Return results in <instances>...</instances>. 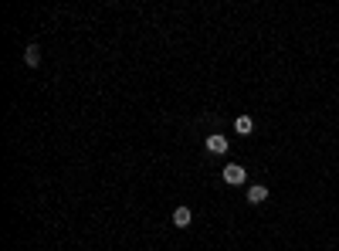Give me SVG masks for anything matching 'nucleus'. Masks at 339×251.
Segmentation results:
<instances>
[{"mask_svg": "<svg viewBox=\"0 0 339 251\" xmlns=\"http://www.w3.org/2000/svg\"><path fill=\"white\" fill-rule=\"evenodd\" d=\"M224 180L227 184H244V167H238V163H231V167H224Z\"/></svg>", "mask_w": 339, "mask_h": 251, "instance_id": "obj_1", "label": "nucleus"}, {"mask_svg": "<svg viewBox=\"0 0 339 251\" xmlns=\"http://www.w3.org/2000/svg\"><path fill=\"white\" fill-rule=\"evenodd\" d=\"M207 149L220 156V153H227V139H224V136H210V139H207Z\"/></svg>", "mask_w": 339, "mask_h": 251, "instance_id": "obj_2", "label": "nucleus"}, {"mask_svg": "<svg viewBox=\"0 0 339 251\" xmlns=\"http://www.w3.org/2000/svg\"><path fill=\"white\" fill-rule=\"evenodd\" d=\"M173 224H177V228H187V224H190V210H187V207H177V210H173Z\"/></svg>", "mask_w": 339, "mask_h": 251, "instance_id": "obj_3", "label": "nucleus"}, {"mask_svg": "<svg viewBox=\"0 0 339 251\" xmlns=\"http://www.w3.org/2000/svg\"><path fill=\"white\" fill-rule=\"evenodd\" d=\"M265 197H268V190H265V187H251V190H248V200H251V204H261Z\"/></svg>", "mask_w": 339, "mask_h": 251, "instance_id": "obj_4", "label": "nucleus"}, {"mask_svg": "<svg viewBox=\"0 0 339 251\" xmlns=\"http://www.w3.org/2000/svg\"><path fill=\"white\" fill-rule=\"evenodd\" d=\"M24 58H27V64H38V62H41V51H38V44H31Z\"/></svg>", "mask_w": 339, "mask_h": 251, "instance_id": "obj_5", "label": "nucleus"}, {"mask_svg": "<svg viewBox=\"0 0 339 251\" xmlns=\"http://www.w3.org/2000/svg\"><path fill=\"white\" fill-rule=\"evenodd\" d=\"M234 126H238V132H251V126H255V123H251L248 116H238V123H234Z\"/></svg>", "mask_w": 339, "mask_h": 251, "instance_id": "obj_6", "label": "nucleus"}]
</instances>
